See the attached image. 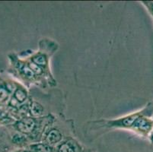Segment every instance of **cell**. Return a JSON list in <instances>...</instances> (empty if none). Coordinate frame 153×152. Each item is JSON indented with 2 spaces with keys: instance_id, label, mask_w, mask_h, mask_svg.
<instances>
[{
  "instance_id": "cell-1",
  "label": "cell",
  "mask_w": 153,
  "mask_h": 152,
  "mask_svg": "<svg viewBox=\"0 0 153 152\" xmlns=\"http://www.w3.org/2000/svg\"><path fill=\"white\" fill-rule=\"evenodd\" d=\"M133 126L140 132H149L153 129V120L146 117H137Z\"/></svg>"
},
{
  "instance_id": "cell-9",
  "label": "cell",
  "mask_w": 153,
  "mask_h": 152,
  "mask_svg": "<svg viewBox=\"0 0 153 152\" xmlns=\"http://www.w3.org/2000/svg\"><path fill=\"white\" fill-rule=\"evenodd\" d=\"M29 67L30 69L33 71L34 74H37V75H40V74L42 73V69H41V66L36 65L34 62H31V63L29 64Z\"/></svg>"
},
{
  "instance_id": "cell-13",
  "label": "cell",
  "mask_w": 153,
  "mask_h": 152,
  "mask_svg": "<svg viewBox=\"0 0 153 152\" xmlns=\"http://www.w3.org/2000/svg\"><path fill=\"white\" fill-rule=\"evenodd\" d=\"M19 152H27V151H19Z\"/></svg>"
},
{
  "instance_id": "cell-2",
  "label": "cell",
  "mask_w": 153,
  "mask_h": 152,
  "mask_svg": "<svg viewBox=\"0 0 153 152\" xmlns=\"http://www.w3.org/2000/svg\"><path fill=\"white\" fill-rule=\"evenodd\" d=\"M35 127V122L31 118H25L17 123V129L22 133H30Z\"/></svg>"
},
{
  "instance_id": "cell-6",
  "label": "cell",
  "mask_w": 153,
  "mask_h": 152,
  "mask_svg": "<svg viewBox=\"0 0 153 152\" xmlns=\"http://www.w3.org/2000/svg\"><path fill=\"white\" fill-rule=\"evenodd\" d=\"M15 98L19 103H23L27 99V94L22 89H18L15 93Z\"/></svg>"
},
{
  "instance_id": "cell-4",
  "label": "cell",
  "mask_w": 153,
  "mask_h": 152,
  "mask_svg": "<svg viewBox=\"0 0 153 152\" xmlns=\"http://www.w3.org/2000/svg\"><path fill=\"white\" fill-rule=\"evenodd\" d=\"M30 152H53V149L48 145L37 144L30 146Z\"/></svg>"
},
{
  "instance_id": "cell-8",
  "label": "cell",
  "mask_w": 153,
  "mask_h": 152,
  "mask_svg": "<svg viewBox=\"0 0 153 152\" xmlns=\"http://www.w3.org/2000/svg\"><path fill=\"white\" fill-rule=\"evenodd\" d=\"M58 152H75L74 148L68 143H63L58 149Z\"/></svg>"
},
{
  "instance_id": "cell-10",
  "label": "cell",
  "mask_w": 153,
  "mask_h": 152,
  "mask_svg": "<svg viewBox=\"0 0 153 152\" xmlns=\"http://www.w3.org/2000/svg\"><path fill=\"white\" fill-rule=\"evenodd\" d=\"M137 116H131L128 117V118H126V119H125L124 120H123V124H124V125H126V126H130V125H133V122H135V120L136 119V118H137Z\"/></svg>"
},
{
  "instance_id": "cell-7",
  "label": "cell",
  "mask_w": 153,
  "mask_h": 152,
  "mask_svg": "<svg viewBox=\"0 0 153 152\" xmlns=\"http://www.w3.org/2000/svg\"><path fill=\"white\" fill-rule=\"evenodd\" d=\"M32 61L39 66H45L47 65V58L44 55H38L32 59Z\"/></svg>"
},
{
  "instance_id": "cell-3",
  "label": "cell",
  "mask_w": 153,
  "mask_h": 152,
  "mask_svg": "<svg viewBox=\"0 0 153 152\" xmlns=\"http://www.w3.org/2000/svg\"><path fill=\"white\" fill-rule=\"evenodd\" d=\"M62 140V134L56 129L50 131L46 137V141L49 145H55Z\"/></svg>"
},
{
  "instance_id": "cell-5",
  "label": "cell",
  "mask_w": 153,
  "mask_h": 152,
  "mask_svg": "<svg viewBox=\"0 0 153 152\" xmlns=\"http://www.w3.org/2000/svg\"><path fill=\"white\" fill-rule=\"evenodd\" d=\"M30 112L33 116H39L44 113V107L37 102H32L30 105Z\"/></svg>"
},
{
  "instance_id": "cell-12",
  "label": "cell",
  "mask_w": 153,
  "mask_h": 152,
  "mask_svg": "<svg viewBox=\"0 0 153 152\" xmlns=\"http://www.w3.org/2000/svg\"><path fill=\"white\" fill-rule=\"evenodd\" d=\"M8 98V92L5 89L0 88V102L4 101Z\"/></svg>"
},
{
  "instance_id": "cell-11",
  "label": "cell",
  "mask_w": 153,
  "mask_h": 152,
  "mask_svg": "<svg viewBox=\"0 0 153 152\" xmlns=\"http://www.w3.org/2000/svg\"><path fill=\"white\" fill-rule=\"evenodd\" d=\"M24 74L28 78H33L34 75V73L33 72V71L30 69V67H25L23 69Z\"/></svg>"
}]
</instances>
